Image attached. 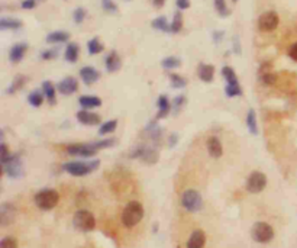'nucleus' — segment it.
I'll use <instances>...</instances> for the list:
<instances>
[{"mask_svg":"<svg viewBox=\"0 0 297 248\" xmlns=\"http://www.w3.org/2000/svg\"><path fill=\"white\" fill-rule=\"evenodd\" d=\"M142 218H144V206L137 200H132L123 209L122 222H123L125 227L134 228L142 221Z\"/></svg>","mask_w":297,"mask_h":248,"instance_id":"obj_1","label":"nucleus"},{"mask_svg":"<svg viewBox=\"0 0 297 248\" xmlns=\"http://www.w3.org/2000/svg\"><path fill=\"white\" fill-rule=\"evenodd\" d=\"M100 165V161L99 160H95V161H71V163H65L63 165L64 171H67L68 174L75 177H81L90 174L92 171H95L99 168Z\"/></svg>","mask_w":297,"mask_h":248,"instance_id":"obj_2","label":"nucleus"},{"mask_svg":"<svg viewBox=\"0 0 297 248\" xmlns=\"http://www.w3.org/2000/svg\"><path fill=\"white\" fill-rule=\"evenodd\" d=\"M60 195L53 189H43L35 195V205L43 210H51L58 205Z\"/></svg>","mask_w":297,"mask_h":248,"instance_id":"obj_3","label":"nucleus"},{"mask_svg":"<svg viewBox=\"0 0 297 248\" xmlns=\"http://www.w3.org/2000/svg\"><path fill=\"white\" fill-rule=\"evenodd\" d=\"M251 237L255 242L266 244L274 238V229L267 222H257L251 228Z\"/></svg>","mask_w":297,"mask_h":248,"instance_id":"obj_4","label":"nucleus"},{"mask_svg":"<svg viewBox=\"0 0 297 248\" xmlns=\"http://www.w3.org/2000/svg\"><path fill=\"white\" fill-rule=\"evenodd\" d=\"M2 163V170L13 179H19L23 174V165H22L21 154H11Z\"/></svg>","mask_w":297,"mask_h":248,"instance_id":"obj_5","label":"nucleus"},{"mask_svg":"<svg viewBox=\"0 0 297 248\" xmlns=\"http://www.w3.org/2000/svg\"><path fill=\"white\" fill-rule=\"evenodd\" d=\"M73 224L78 231L83 232H90L93 231L96 227V219L92 212L86 210V209H80L75 212L74 218H73Z\"/></svg>","mask_w":297,"mask_h":248,"instance_id":"obj_6","label":"nucleus"},{"mask_svg":"<svg viewBox=\"0 0 297 248\" xmlns=\"http://www.w3.org/2000/svg\"><path fill=\"white\" fill-rule=\"evenodd\" d=\"M181 205L189 212H197L203 207L202 195L197 190L189 189L181 195Z\"/></svg>","mask_w":297,"mask_h":248,"instance_id":"obj_7","label":"nucleus"},{"mask_svg":"<svg viewBox=\"0 0 297 248\" xmlns=\"http://www.w3.org/2000/svg\"><path fill=\"white\" fill-rule=\"evenodd\" d=\"M131 158H141L144 163L147 164H155L158 161L159 155L158 151L152 147H145V145H141L138 148H135L131 154Z\"/></svg>","mask_w":297,"mask_h":248,"instance_id":"obj_8","label":"nucleus"},{"mask_svg":"<svg viewBox=\"0 0 297 248\" xmlns=\"http://www.w3.org/2000/svg\"><path fill=\"white\" fill-rule=\"evenodd\" d=\"M267 185V177L261 171H254L251 173L248 180H246V190L249 193H260L264 190Z\"/></svg>","mask_w":297,"mask_h":248,"instance_id":"obj_9","label":"nucleus"},{"mask_svg":"<svg viewBox=\"0 0 297 248\" xmlns=\"http://www.w3.org/2000/svg\"><path fill=\"white\" fill-rule=\"evenodd\" d=\"M278 22H280V19H278V15L276 12H264L258 19V28H260V31L263 32H271L278 26Z\"/></svg>","mask_w":297,"mask_h":248,"instance_id":"obj_10","label":"nucleus"},{"mask_svg":"<svg viewBox=\"0 0 297 248\" xmlns=\"http://www.w3.org/2000/svg\"><path fill=\"white\" fill-rule=\"evenodd\" d=\"M99 150L92 144H73L67 147V153L75 157H93Z\"/></svg>","mask_w":297,"mask_h":248,"instance_id":"obj_11","label":"nucleus"},{"mask_svg":"<svg viewBox=\"0 0 297 248\" xmlns=\"http://www.w3.org/2000/svg\"><path fill=\"white\" fill-rule=\"evenodd\" d=\"M16 217V209L12 203H2L0 205V224L2 227H6L13 222V219Z\"/></svg>","mask_w":297,"mask_h":248,"instance_id":"obj_12","label":"nucleus"},{"mask_svg":"<svg viewBox=\"0 0 297 248\" xmlns=\"http://www.w3.org/2000/svg\"><path fill=\"white\" fill-rule=\"evenodd\" d=\"M77 89H78V82L75 80L74 77H65L58 83V92L61 94H65V96L75 93Z\"/></svg>","mask_w":297,"mask_h":248,"instance_id":"obj_13","label":"nucleus"},{"mask_svg":"<svg viewBox=\"0 0 297 248\" xmlns=\"http://www.w3.org/2000/svg\"><path fill=\"white\" fill-rule=\"evenodd\" d=\"M80 77L84 82V84L90 86V84H93V83H96L100 79V73L97 72L96 68H93V67H89L87 65V67H83L80 70Z\"/></svg>","mask_w":297,"mask_h":248,"instance_id":"obj_14","label":"nucleus"},{"mask_svg":"<svg viewBox=\"0 0 297 248\" xmlns=\"http://www.w3.org/2000/svg\"><path fill=\"white\" fill-rule=\"evenodd\" d=\"M145 136L148 139H151V141H154V143H158L159 139H161V136H162V128L159 126L157 121H152V122H149L147 125V128H145Z\"/></svg>","mask_w":297,"mask_h":248,"instance_id":"obj_15","label":"nucleus"},{"mask_svg":"<svg viewBox=\"0 0 297 248\" xmlns=\"http://www.w3.org/2000/svg\"><path fill=\"white\" fill-rule=\"evenodd\" d=\"M26 51H28V44L19 42V44H16V45L12 47L11 52H9V60L16 64V62H19L25 57Z\"/></svg>","mask_w":297,"mask_h":248,"instance_id":"obj_16","label":"nucleus"},{"mask_svg":"<svg viewBox=\"0 0 297 248\" xmlns=\"http://www.w3.org/2000/svg\"><path fill=\"white\" fill-rule=\"evenodd\" d=\"M77 121L83 125H97L100 124V116L84 109V111L77 112Z\"/></svg>","mask_w":297,"mask_h":248,"instance_id":"obj_17","label":"nucleus"},{"mask_svg":"<svg viewBox=\"0 0 297 248\" xmlns=\"http://www.w3.org/2000/svg\"><path fill=\"white\" fill-rule=\"evenodd\" d=\"M206 244V234L202 229L194 231L187 241V248H203Z\"/></svg>","mask_w":297,"mask_h":248,"instance_id":"obj_18","label":"nucleus"},{"mask_svg":"<svg viewBox=\"0 0 297 248\" xmlns=\"http://www.w3.org/2000/svg\"><path fill=\"white\" fill-rule=\"evenodd\" d=\"M207 151L209 154L212 155L213 158H219L223 154V147L221 139L218 136H210L207 139Z\"/></svg>","mask_w":297,"mask_h":248,"instance_id":"obj_19","label":"nucleus"},{"mask_svg":"<svg viewBox=\"0 0 297 248\" xmlns=\"http://www.w3.org/2000/svg\"><path fill=\"white\" fill-rule=\"evenodd\" d=\"M105 65H106V70L109 73H115L120 68L122 61H120V57L117 55L116 51H112L107 54L106 60H105Z\"/></svg>","mask_w":297,"mask_h":248,"instance_id":"obj_20","label":"nucleus"},{"mask_svg":"<svg viewBox=\"0 0 297 248\" xmlns=\"http://www.w3.org/2000/svg\"><path fill=\"white\" fill-rule=\"evenodd\" d=\"M157 106H158V114H157V119H161V118H165L171 109L170 100L165 94H161L157 100Z\"/></svg>","mask_w":297,"mask_h":248,"instance_id":"obj_21","label":"nucleus"},{"mask_svg":"<svg viewBox=\"0 0 297 248\" xmlns=\"http://www.w3.org/2000/svg\"><path fill=\"white\" fill-rule=\"evenodd\" d=\"M199 77L204 83H210L215 77V67L212 64H200L199 65Z\"/></svg>","mask_w":297,"mask_h":248,"instance_id":"obj_22","label":"nucleus"},{"mask_svg":"<svg viewBox=\"0 0 297 248\" xmlns=\"http://www.w3.org/2000/svg\"><path fill=\"white\" fill-rule=\"evenodd\" d=\"M78 103L84 109H90V108H99L102 104V100L97 96H81L78 97Z\"/></svg>","mask_w":297,"mask_h":248,"instance_id":"obj_23","label":"nucleus"},{"mask_svg":"<svg viewBox=\"0 0 297 248\" xmlns=\"http://www.w3.org/2000/svg\"><path fill=\"white\" fill-rule=\"evenodd\" d=\"M70 40V33L64 31H55L51 32L48 37H47V42L50 44H63Z\"/></svg>","mask_w":297,"mask_h":248,"instance_id":"obj_24","label":"nucleus"},{"mask_svg":"<svg viewBox=\"0 0 297 248\" xmlns=\"http://www.w3.org/2000/svg\"><path fill=\"white\" fill-rule=\"evenodd\" d=\"M22 26V22L18 19H12V18H2L0 19V29L2 31H6V29H12V31H16Z\"/></svg>","mask_w":297,"mask_h":248,"instance_id":"obj_25","label":"nucleus"},{"mask_svg":"<svg viewBox=\"0 0 297 248\" xmlns=\"http://www.w3.org/2000/svg\"><path fill=\"white\" fill-rule=\"evenodd\" d=\"M65 60L68 62H75L78 58V45L74 42H70L65 48V54H64Z\"/></svg>","mask_w":297,"mask_h":248,"instance_id":"obj_26","label":"nucleus"},{"mask_svg":"<svg viewBox=\"0 0 297 248\" xmlns=\"http://www.w3.org/2000/svg\"><path fill=\"white\" fill-rule=\"evenodd\" d=\"M246 125L248 129L252 135L258 134V125H257V115H255L254 109H249L248 115H246Z\"/></svg>","mask_w":297,"mask_h":248,"instance_id":"obj_27","label":"nucleus"},{"mask_svg":"<svg viewBox=\"0 0 297 248\" xmlns=\"http://www.w3.org/2000/svg\"><path fill=\"white\" fill-rule=\"evenodd\" d=\"M43 90L44 94L47 96L48 102L51 104H55V94H57V90L54 87V84L51 82H44L43 83Z\"/></svg>","mask_w":297,"mask_h":248,"instance_id":"obj_28","label":"nucleus"},{"mask_svg":"<svg viewBox=\"0 0 297 248\" xmlns=\"http://www.w3.org/2000/svg\"><path fill=\"white\" fill-rule=\"evenodd\" d=\"M152 28H155V29L162 32H171V25L168 23L165 16H159L157 19H154L152 21Z\"/></svg>","mask_w":297,"mask_h":248,"instance_id":"obj_29","label":"nucleus"},{"mask_svg":"<svg viewBox=\"0 0 297 248\" xmlns=\"http://www.w3.org/2000/svg\"><path fill=\"white\" fill-rule=\"evenodd\" d=\"M87 50H89V54L90 55H96V54H100V52L105 50L103 44L99 41V38H93L90 41L87 42Z\"/></svg>","mask_w":297,"mask_h":248,"instance_id":"obj_30","label":"nucleus"},{"mask_svg":"<svg viewBox=\"0 0 297 248\" xmlns=\"http://www.w3.org/2000/svg\"><path fill=\"white\" fill-rule=\"evenodd\" d=\"M222 76L228 84H239V82H238V77H236V74H235L232 67H228V65H226V67H223Z\"/></svg>","mask_w":297,"mask_h":248,"instance_id":"obj_31","label":"nucleus"},{"mask_svg":"<svg viewBox=\"0 0 297 248\" xmlns=\"http://www.w3.org/2000/svg\"><path fill=\"white\" fill-rule=\"evenodd\" d=\"M181 29H183V15H181V12H176L173 22H171V32L179 33Z\"/></svg>","mask_w":297,"mask_h":248,"instance_id":"obj_32","label":"nucleus"},{"mask_svg":"<svg viewBox=\"0 0 297 248\" xmlns=\"http://www.w3.org/2000/svg\"><path fill=\"white\" fill-rule=\"evenodd\" d=\"M170 82L171 87H174V89H183L187 84L186 79L181 77L180 74H176V73H170Z\"/></svg>","mask_w":297,"mask_h":248,"instance_id":"obj_33","label":"nucleus"},{"mask_svg":"<svg viewBox=\"0 0 297 248\" xmlns=\"http://www.w3.org/2000/svg\"><path fill=\"white\" fill-rule=\"evenodd\" d=\"M161 65L167 70H173V68H177L181 65V60L179 57H167L161 61Z\"/></svg>","mask_w":297,"mask_h":248,"instance_id":"obj_34","label":"nucleus"},{"mask_svg":"<svg viewBox=\"0 0 297 248\" xmlns=\"http://www.w3.org/2000/svg\"><path fill=\"white\" fill-rule=\"evenodd\" d=\"M44 96H45V94H43L41 92H32V93H29V96H28V102H29V104L33 106V108H39V106L44 103Z\"/></svg>","mask_w":297,"mask_h":248,"instance_id":"obj_35","label":"nucleus"},{"mask_svg":"<svg viewBox=\"0 0 297 248\" xmlns=\"http://www.w3.org/2000/svg\"><path fill=\"white\" fill-rule=\"evenodd\" d=\"M116 126H117V121L116 119H112V121H107L105 124L100 126V129H99V134L100 135H106L110 134V132H113V131H116Z\"/></svg>","mask_w":297,"mask_h":248,"instance_id":"obj_36","label":"nucleus"},{"mask_svg":"<svg viewBox=\"0 0 297 248\" xmlns=\"http://www.w3.org/2000/svg\"><path fill=\"white\" fill-rule=\"evenodd\" d=\"M225 93L229 97H236V96H241L242 94V89L239 84H226L225 87Z\"/></svg>","mask_w":297,"mask_h":248,"instance_id":"obj_37","label":"nucleus"},{"mask_svg":"<svg viewBox=\"0 0 297 248\" xmlns=\"http://www.w3.org/2000/svg\"><path fill=\"white\" fill-rule=\"evenodd\" d=\"M25 82H26V79L25 77H22V76H19V77H16L15 79V82L12 83V86L6 90V93L8 94H13L16 93L19 89H22L23 87V84H25Z\"/></svg>","mask_w":297,"mask_h":248,"instance_id":"obj_38","label":"nucleus"},{"mask_svg":"<svg viewBox=\"0 0 297 248\" xmlns=\"http://www.w3.org/2000/svg\"><path fill=\"white\" fill-rule=\"evenodd\" d=\"M260 82L263 83V84H266V86H274L277 82V76L270 72L261 73V76H260Z\"/></svg>","mask_w":297,"mask_h":248,"instance_id":"obj_39","label":"nucleus"},{"mask_svg":"<svg viewBox=\"0 0 297 248\" xmlns=\"http://www.w3.org/2000/svg\"><path fill=\"white\" fill-rule=\"evenodd\" d=\"M186 103H187L186 96H183V94L176 96V97H174V100H173V109H174V114H179V112L181 111V108H183Z\"/></svg>","mask_w":297,"mask_h":248,"instance_id":"obj_40","label":"nucleus"},{"mask_svg":"<svg viewBox=\"0 0 297 248\" xmlns=\"http://www.w3.org/2000/svg\"><path fill=\"white\" fill-rule=\"evenodd\" d=\"M215 9L221 16H228L229 15V9H228L225 0H215Z\"/></svg>","mask_w":297,"mask_h":248,"instance_id":"obj_41","label":"nucleus"},{"mask_svg":"<svg viewBox=\"0 0 297 248\" xmlns=\"http://www.w3.org/2000/svg\"><path fill=\"white\" fill-rule=\"evenodd\" d=\"M0 248H18V241L13 237H5L0 241Z\"/></svg>","mask_w":297,"mask_h":248,"instance_id":"obj_42","label":"nucleus"},{"mask_svg":"<svg viewBox=\"0 0 297 248\" xmlns=\"http://www.w3.org/2000/svg\"><path fill=\"white\" fill-rule=\"evenodd\" d=\"M102 8L107 13H116L117 12L116 3L113 0H102Z\"/></svg>","mask_w":297,"mask_h":248,"instance_id":"obj_43","label":"nucleus"},{"mask_svg":"<svg viewBox=\"0 0 297 248\" xmlns=\"http://www.w3.org/2000/svg\"><path fill=\"white\" fill-rule=\"evenodd\" d=\"M58 57V50L57 48H51V50H45V51L41 52V58L45 60V61H50V60H54Z\"/></svg>","mask_w":297,"mask_h":248,"instance_id":"obj_44","label":"nucleus"},{"mask_svg":"<svg viewBox=\"0 0 297 248\" xmlns=\"http://www.w3.org/2000/svg\"><path fill=\"white\" fill-rule=\"evenodd\" d=\"M73 18H74L75 23H81L86 18V9L83 8H77L73 13Z\"/></svg>","mask_w":297,"mask_h":248,"instance_id":"obj_45","label":"nucleus"},{"mask_svg":"<svg viewBox=\"0 0 297 248\" xmlns=\"http://www.w3.org/2000/svg\"><path fill=\"white\" fill-rule=\"evenodd\" d=\"M9 155H11V153H9L8 147H6L5 143H2V144H0V161H5Z\"/></svg>","mask_w":297,"mask_h":248,"instance_id":"obj_46","label":"nucleus"},{"mask_svg":"<svg viewBox=\"0 0 297 248\" xmlns=\"http://www.w3.org/2000/svg\"><path fill=\"white\" fill-rule=\"evenodd\" d=\"M22 9H26V11H31L36 6V0H23L22 2Z\"/></svg>","mask_w":297,"mask_h":248,"instance_id":"obj_47","label":"nucleus"},{"mask_svg":"<svg viewBox=\"0 0 297 248\" xmlns=\"http://www.w3.org/2000/svg\"><path fill=\"white\" fill-rule=\"evenodd\" d=\"M288 57L297 62V42H294L290 48H288Z\"/></svg>","mask_w":297,"mask_h":248,"instance_id":"obj_48","label":"nucleus"},{"mask_svg":"<svg viewBox=\"0 0 297 248\" xmlns=\"http://www.w3.org/2000/svg\"><path fill=\"white\" fill-rule=\"evenodd\" d=\"M176 3H177V8L180 11H184V9L190 8V0H176Z\"/></svg>","mask_w":297,"mask_h":248,"instance_id":"obj_49","label":"nucleus"},{"mask_svg":"<svg viewBox=\"0 0 297 248\" xmlns=\"http://www.w3.org/2000/svg\"><path fill=\"white\" fill-rule=\"evenodd\" d=\"M177 141H179V135L171 134L170 135V147H174V145L177 144Z\"/></svg>","mask_w":297,"mask_h":248,"instance_id":"obj_50","label":"nucleus"},{"mask_svg":"<svg viewBox=\"0 0 297 248\" xmlns=\"http://www.w3.org/2000/svg\"><path fill=\"white\" fill-rule=\"evenodd\" d=\"M152 3H154L155 8H162L164 3H165V0H152Z\"/></svg>","mask_w":297,"mask_h":248,"instance_id":"obj_51","label":"nucleus"},{"mask_svg":"<svg viewBox=\"0 0 297 248\" xmlns=\"http://www.w3.org/2000/svg\"><path fill=\"white\" fill-rule=\"evenodd\" d=\"M215 41L216 42H219V40H222V37H223V32H215Z\"/></svg>","mask_w":297,"mask_h":248,"instance_id":"obj_52","label":"nucleus"},{"mask_svg":"<svg viewBox=\"0 0 297 248\" xmlns=\"http://www.w3.org/2000/svg\"><path fill=\"white\" fill-rule=\"evenodd\" d=\"M232 2H234V3H236V2H238V0H232Z\"/></svg>","mask_w":297,"mask_h":248,"instance_id":"obj_53","label":"nucleus"}]
</instances>
